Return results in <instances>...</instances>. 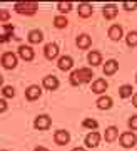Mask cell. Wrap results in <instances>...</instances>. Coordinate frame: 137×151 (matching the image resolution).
Returning <instances> with one entry per match:
<instances>
[{
    "instance_id": "1",
    "label": "cell",
    "mask_w": 137,
    "mask_h": 151,
    "mask_svg": "<svg viewBox=\"0 0 137 151\" xmlns=\"http://www.w3.org/2000/svg\"><path fill=\"white\" fill-rule=\"evenodd\" d=\"M92 79V70L84 67V69H79V70H74L70 74V82L74 86H79V84H84V82H89Z\"/></svg>"
},
{
    "instance_id": "2",
    "label": "cell",
    "mask_w": 137,
    "mask_h": 151,
    "mask_svg": "<svg viewBox=\"0 0 137 151\" xmlns=\"http://www.w3.org/2000/svg\"><path fill=\"white\" fill-rule=\"evenodd\" d=\"M39 9V5L35 2H17L15 4V10L19 14H24V15H32L35 14Z\"/></svg>"
},
{
    "instance_id": "3",
    "label": "cell",
    "mask_w": 137,
    "mask_h": 151,
    "mask_svg": "<svg viewBox=\"0 0 137 151\" xmlns=\"http://www.w3.org/2000/svg\"><path fill=\"white\" fill-rule=\"evenodd\" d=\"M2 65L5 67V69H14L17 65V57L14 52H5V54L2 55Z\"/></svg>"
},
{
    "instance_id": "4",
    "label": "cell",
    "mask_w": 137,
    "mask_h": 151,
    "mask_svg": "<svg viewBox=\"0 0 137 151\" xmlns=\"http://www.w3.org/2000/svg\"><path fill=\"white\" fill-rule=\"evenodd\" d=\"M50 124H52V121H50V116H47V114H40L35 119V128L37 129H49Z\"/></svg>"
},
{
    "instance_id": "5",
    "label": "cell",
    "mask_w": 137,
    "mask_h": 151,
    "mask_svg": "<svg viewBox=\"0 0 137 151\" xmlns=\"http://www.w3.org/2000/svg\"><path fill=\"white\" fill-rule=\"evenodd\" d=\"M136 141H137V138H136L134 133H122L121 134V145L124 146V148H131V146H134L136 145Z\"/></svg>"
},
{
    "instance_id": "6",
    "label": "cell",
    "mask_w": 137,
    "mask_h": 151,
    "mask_svg": "<svg viewBox=\"0 0 137 151\" xmlns=\"http://www.w3.org/2000/svg\"><path fill=\"white\" fill-rule=\"evenodd\" d=\"M54 138H55V143H57V145H67L68 139H70V134H68L67 131L60 129V131H55Z\"/></svg>"
},
{
    "instance_id": "7",
    "label": "cell",
    "mask_w": 137,
    "mask_h": 151,
    "mask_svg": "<svg viewBox=\"0 0 137 151\" xmlns=\"http://www.w3.org/2000/svg\"><path fill=\"white\" fill-rule=\"evenodd\" d=\"M99 141H100L99 133H90V134L85 136V145L89 146V148H95V146L99 145Z\"/></svg>"
},
{
    "instance_id": "8",
    "label": "cell",
    "mask_w": 137,
    "mask_h": 151,
    "mask_svg": "<svg viewBox=\"0 0 137 151\" xmlns=\"http://www.w3.org/2000/svg\"><path fill=\"white\" fill-rule=\"evenodd\" d=\"M44 52H45V57H47V59H54V57H57V54H59V45L57 44H47Z\"/></svg>"
},
{
    "instance_id": "9",
    "label": "cell",
    "mask_w": 137,
    "mask_h": 151,
    "mask_svg": "<svg viewBox=\"0 0 137 151\" xmlns=\"http://www.w3.org/2000/svg\"><path fill=\"white\" fill-rule=\"evenodd\" d=\"M119 69V64H117V60L111 59V60H107L106 64H104V72H106L107 76H112V74H116V70Z\"/></svg>"
},
{
    "instance_id": "10",
    "label": "cell",
    "mask_w": 137,
    "mask_h": 151,
    "mask_svg": "<svg viewBox=\"0 0 137 151\" xmlns=\"http://www.w3.org/2000/svg\"><path fill=\"white\" fill-rule=\"evenodd\" d=\"M25 96H27V99H30V101L39 99V97H40V87L39 86H30L25 91Z\"/></svg>"
},
{
    "instance_id": "11",
    "label": "cell",
    "mask_w": 137,
    "mask_h": 151,
    "mask_svg": "<svg viewBox=\"0 0 137 151\" xmlns=\"http://www.w3.org/2000/svg\"><path fill=\"white\" fill-rule=\"evenodd\" d=\"M19 54H20L22 59H25V60L34 59V50H32L30 47H27V45H20V47H19Z\"/></svg>"
},
{
    "instance_id": "12",
    "label": "cell",
    "mask_w": 137,
    "mask_h": 151,
    "mask_svg": "<svg viewBox=\"0 0 137 151\" xmlns=\"http://www.w3.org/2000/svg\"><path fill=\"white\" fill-rule=\"evenodd\" d=\"M44 86L47 87V89H57L59 79L55 76H47V77H44Z\"/></svg>"
},
{
    "instance_id": "13",
    "label": "cell",
    "mask_w": 137,
    "mask_h": 151,
    "mask_svg": "<svg viewBox=\"0 0 137 151\" xmlns=\"http://www.w3.org/2000/svg\"><path fill=\"white\" fill-rule=\"evenodd\" d=\"M72 64H74V60H72V57H68V55H64V57L59 59V67L62 70H68L72 67Z\"/></svg>"
},
{
    "instance_id": "14",
    "label": "cell",
    "mask_w": 137,
    "mask_h": 151,
    "mask_svg": "<svg viewBox=\"0 0 137 151\" xmlns=\"http://www.w3.org/2000/svg\"><path fill=\"white\" fill-rule=\"evenodd\" d=\"M106 89H107V82L104 81V79H97V81H94V84H92V91L97 92V94L104 92Z\"/></svg>"
},
{
    "instance_id": "15",
    "label": "cell",
    "mask_w": 137,
    "mask_h": 151,
    "mask_svg": "<svg viewBox=\"0 0 137 151\" xmlns=\"http://www.w3.org/2000/svg\"><path fill=\"white\" fill-rule=\"evenodd\" d=\"M109 37H111L112 40H119V39L122 37V27L121 25H112V27L109 29Z\"/></svg>"
},
{
    "instance_id": "16",
    "label": "cell",
    "mask_w": 137,
    "mask_h": 151,
    "mask_svg": "<svg viewBox=\"0 0 137 151\" xmlns=\"http://www.w3.org/2000/svg\"><path fill=\"white\" fill-rule=\"evenodd\" d=\"M90 44H92V40H90V35H87V34H82L77 37V45L80 49H87Z\"/></svg>"
},
{
    "instance_id": "17",
    "label": "cell",
    "mask_w": 137,
    "mask_h": 151,
    "mask_svg": "<svg viewBox=\"0 0 137 151\" xmlns=\"http://www.w3.org/2000/svg\"><path fill=\"white\" fill-rule=\"evenodd\" d=\"M87 59H89V62L92 65H99L100 62H102V55H100V52H97V50H92V52H89Z\"/></svg>"
},
{
    "instance_id": "18",
    "label": "cell",
    "mask_w": 137,
    "mask_h": 151,
    "mask_svg": "<svg viewBox=\"0 0 137 151\" xmlns=\"http://www.w3.org/2000/svg\"><path fill=\"white\" fill-rule=\"evenodd\" d=\"M79 15L80 17H90L92 15V5H90V4H80L79 5Z\"/></svg>"
},
{
    "instance_id": "19",
    "label": "cell",
    "mask_w": 137,
    "mask_h": 151,
    "mask_svg": "<svg viewBox=\"0 0 137 151\" xmlns=\"http://www.w3.org/2000/svg\"><path fill=\"white\" fill-rule=\"evenodd\" d=\"M42 39H44V35H42L40 30H30V32H29V40H30L32 44L42 42Z\"/></svg>"
},
{
    "instance_id": "20",
    "label": "cell",
    "mask_w": 137,
    "mask_h": 151,
    "mask_svg": "<svg viewBox=\"0 0 137 151\" xmlns=\"http://www.w3.org/2000/svg\"><path fill=\"white\" fill-rule=\"evenodd\" d=\"M117 134H119V131H117L116 126H111V128H107L106 129V139L109 141V143H112V141L116 139Z\"/></svg>"
},
{
    "instance_id": "21",
    "label": "cell",
    "mask_w": 137,
    "mask_h": 151,
    "mask_svg": "<svg viewBox=\"0 0 137 151\" xmlns=\"http://www.w3.org/2000/svg\"><path fill=\"white\" fill-rule=\"evenodd\" d=\"M117 15V7L116 5H106L104 7V17L106 19H114Z\"/></svg>"
},
{
    "instance_id": "22",
    "label": "cell",
    "mask_w": 137,
    "mask_h": 151,
    "mask_svg": "<svg viewBox=\"0 0 137 151\" xmlns=\"http://www.w3.org/2000/svg\"><path fill=\"white\" fill-rule=\"evenodd\" d=\"M97 106H99L100 109H109V108L112 106V99H111V97H107V96L99 97V101H97Z\"/></svg>"
},
{
    "instance_id": "23",
    "label": "cell",
    "mask_w": 137,
    "mask_h": 151,
    "mask_svg": "<svg viewBox=\"0 0 137 151\" xmlns=\"http://www.w3.org/2000/svg\"><path fill=\"white\" fill-rule=\"evenodd\" d=\"M54 25H55V27H59V29H64L65 25H67V19H65V17H62V15L55 17V19H54Z\"/></svg>"
},
{
    "instance_id": "24",
    "label": "cell",
    "mask_w": 137,
    "mask_h": 151,
    "mask_svg": "<svg viewBox=\"0 0 137 151\" xmlns=\"http://www.w3.org/2000/svg\"><path fill=\"white\" fill-rule=\"evenodd\" d=\"M119 94H121V97H129L132 94V86H129V84L122 86L121 89H119Z\"/></svg>"
},
{
    "instance_id": "25",
    "label": "cell",
    "mask_w": 137,
    "mask_h": 151,
    "mask_svg": "<svg viewBox=\"0 0 137 151\" xmlns=\"http://www.w3.org/2000/svg\"><path fill=\"white\" fill-rule=\"evenodd\" d=\"M85 126V128H90V129H95L97 126H99V123L95 121V119H90V118H87V119H84V123H82Z\"/></svg>"
},
{
    "instance_id": "26",
    "label": "cell",
    "mask_w": 137,
    "mask_h": 151,
    "mask_svg": "<svg viewBox=\"0 0 137 151\" xmlns=\"http://www.w3.org/2000/svg\"><path fill=\"white\" fill-rule=\"evenodd\" d=\"M127 44L129 45H137V32H129V35H127Z\"/></svg>"
},
{
    "instance_id": "27",
    "label": "cell",
    "mask_w": 137,
    "mask_h": 151,
    "mask_svg": "<svg viewBox=\"0 0 137 151\" xmlns=\"http://www.w3.org/2000/svg\"><path fill=\"white\" fill-rule=\"evenodd\" d=\"M59 10L60 12L72 10V4H70V2H60V4H59Z\"/></svg>"
},
{
    "instance_id": "28",
    "label": "cell",
    "mask_w": 137,
    "mask_h": 151,
    "mask_svg": "<svg viewBox=\"0 0 137 151\" xmlns=\"http://www.w3.org/2000/svg\"><path fill=\"white\" fill-rule=\"evenodd\" d=\"M2 92H4V96L5 97H14V94H15V91H14V87L12 86H5Z\"/></svg>"
},
{
    "instance_id": "29",
    "label": "cell",
    "mask_w": 137,
    "mask_h": 151,
    "mask_svg": "<svg viewBox=\"0 0 137 151\" xmlns=\"http://www.w3.org/2000/svg\"><path fill=\"white\" fill-rule=\"evenodd\" d=\"M124 9H126V10H136L137 2H124Z\"/></svg>"
},
{
    "instance_id": "30",
    "label": "cell",
    "mask_w": 137,
    "mask_h": 151,
    "mask_svg": "<svg viewBox=\"0 0 137 151\" xmlns=\"http://www.w3.org/2000/svg\"><path fill=\"white\" fill-rule=\"evenodd\" d=\"M4 32H5L7 37L14 35V25H5V27H4Z\"/></svg>"
},
{
    "instance_id": "31",
    "label": "cell",
    "mask_w": 137,
    "mask_h": 151,
    "mask_svg": "<svg viewBox=\"0 0 137 151\" xmlns=\"http://www.w3.org/2000/svg\"><path fill=\"white\" fill-rule=\"evenodd\" d=\"M129 126H131L132 129H137V116H132L129 119Z\"/></svg>"
},
{
    "instance_id": "32",
    "label": "cell",
    "mask_w": 137,
    "mask_h": 151,
    "mask_svg": "<svg viewBox=\"0 0 137 151\" xmlns=\"http://www.w3.org/2000/svg\"><path fill=\"white\" fill-rule=\"evenodd\" d=\"M9 17H10V14H9V12L7 10H2V9H0V20H9Z\"/></svg>"
},
{
    "instance_id": "33",
    "label": "cell",
    "mask_w": 137,
    "mask_h": 151,
    "mask_svg": "<svg viewBox=\"0 0 137 151\" xmlns=\"http://www.w3.org/2000/svg\"><path fill=\"white\" fill-rule=\"evenodd\" d=\"M7 109V103L4 101V99H0V113H4Z\"/></svg>"
},
{
    "instance_id": "34",
    "label": "cell",
    "mask_w": 137,
    "mask_h": 151,
    "mask_svg": "<svg viewBox=\"0 0 137 151\" xmlns=\"http://www.w3.org/2000/svg\"><path fill=\"white\" fill-rule=\"evenodd\" d=\"M7 40H9L7 35H0V42H7Z\"/></svg>"
},
{
    "instance_id": "35",
    "label": "cell",
    "mask_w": 137,
    "mask_h": 151,
    "mask_svg": "<svg viewBox=\"0 0 137 151\" xmlns=\"http://www.w3.org/2000/svg\"><path fill=\"white\" fill-rule=\"evenodd\" d=\"M132 103H134V106H136V108H137V94H136V96H134V97H132Z\"/></svg>"
},
{
    "instance_id": "36",
    "label": "cell",
    "mask_w": 137,
    "mask_h": 151,
    "mask_svg": "<svg viewBox=\"0 0 137 151\" xmlns=\"http://www.w3.org/2000/svg\"><path fill=\"white\" fill-rule=\"evenodd\" d=\"M35 151H49L47 148H42V146H39V148H35Z\"/></svg>"
},
{
    "instance_id": "37",
    "label": "cell",
    "mask_w": 137,
    "mask_h": 151,
    "mask_svg": "<svg viewBox=\"0 0 137 151\" xmlns=\"http://www.w3.org/2000/svg\"><path fill=\"white\" fill-rule=\"evenodd\" d=\"M72 151H85V150H84V148H74Z\"/></svg>"
},
{
    "instance_id": "38",
    "label": "cell",
    "mask_w": 137,
    "mask_h": 151,
    "mask_svg": "<svg viewBox=\"0 0 137 151\" xmlns=\"http://www.w3.org/2000/svg\"><path fill=\"white\" fill-rule=\"evenodd\" d=\"M2 82H4V79H2V76H0V84H2Z\"/></svg>"
},
{
    "instance_id": "39",
    "label": "cell",
    "mask_w": 137,
    "mask_h": 151,
    "mask_svg": "<svg viewBox=\"0 0 137 151\" xmlns=\"http://www.w3.org/2000/svg\"><path fill=\"white\" fill-rule=\"evenodd\" d=\"M136 79H137V77H136Z\"/></svg>"
}]
</instances>
